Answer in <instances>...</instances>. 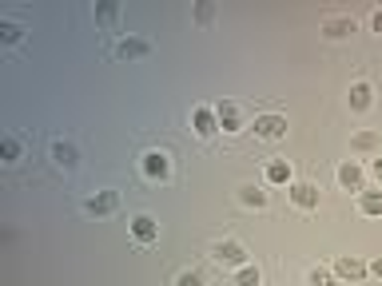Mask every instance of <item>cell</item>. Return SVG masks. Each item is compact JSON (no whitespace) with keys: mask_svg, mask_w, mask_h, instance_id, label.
I'll return each mask as SVG.
<instances>
[{"mask_svg":"<svg viewBox=\"0 0 382 286\" xmlns=\"http://www.w3.org/2000/svg\"><path fill=\"white\" fill-rule=\"evenodd\" d=\"M131 235L140 238V242H156V238H159V222L152 219V215H136V219H131Z\"/></svg>","mask_w":382,"mask_h":286,"instance_id":"cell-7","label":"cell"},{"mask_svg":"<svg viewBox=\"0 0 382 286\" xmlns=\"http://www.w3.org/2000/svg\"><path fill=\"white\" fill-rule=\"evenodd\" d=\"M374 147H382L379 131H358V135H354V151H374Z\"/></svg>","mask_w":382,"mask_h":286,"instance_id":"cell-16","label":"cell"},{"mask_svg":"<svg viewBox=\"0 0 382 286\" xmlns=\"http://www.w3.org/2000/svg\"><path fill=\"white\" fill-rule=\"evenodd\" d=\"M191 124H195L199 135H211V131L219 127V115H215L211 108H195V111H191Z\"/></svg>","mask_w":382,"mask_h":286,"instance_id":"cell-11","label":"cell"},{"mask_svg":"<svg viewBox=\"0 0 382 286\" xmlns=\"http://www.w3.org/2000/svg\"><path fill=\"white\" fill-rule=\"evenodd\" d=\"M167 171H172L167 151H147V155H143V175H147V179H167Z\"/></svg>","mask_w":382,"mask_h":286,"instance_id":"cell-4","label":"cell"},{"mask_svg":"<svg viewBox=\"0 0 382 286\" xmlns=\"http://www.w3.org/2000/svg\"><path fill=\"white\" fill-rule=\"evenodd\" d=\"M211 254H215V263H223V267H243V258H247V251L239 247L235 238H223V242H215V247H211Z\"/></svg>","mask_w":382,"mask_h":286,"instance_id":"cell-2","label":"cell"},{"mask_svg":"<svg viewBox=\"0 0 382 286\" xmlns=\"http://www.w3.org/2000/svg\"><path fill=\"white\" fill-rule=\"evenodd\" d=\"M350 111H366L370 108V84H363V79H358V84H350Z\"/></svg>","mask_w":382,"mask_h":286,"instance_id":"cell-14","label":"cell"},{"mask_svg":"<svg viewBox=\"0 0 382 286\" xmlns=\"http://www.w3.org/2000/svg\"><path fill=\"white\" fill-rule=\"evenodd\" d=\"M215 115H219L223 131H239V127H243V108H239V104H219Z\"/></svg>","mask_w":382,"mask_h":286,"instance_id":"cell-10","label":"cell"},{"mask_svg":"<svg viewBox=\"0 0 382 286\" xmlns=\"http://www.w3.org/2000/svg\"><path fill=\"white\" fill-rule=\"evenodd\" d=\"M370 274H374V278H382V258H374V263H370Z\"/></svg>","mask_w":382,"mask_h":286,"instance_id":"cell-27","label":"cell"},{"mask_svg":"<svg viewBox=\"0 0 382 286\" xmlns=\"http://www.w3.org/2000/svg\"><path fill=\"white\" fill-rule=\"evenodd\" d=\"M147 52H152V44L140 40V36H124V40L116 44V56H120V60H140V56H147Z\"/></svg>","mask_w":382,"mask_h":286,"instance_id":"cell-5","label":"cell"},{"mask_svg":"<svg viewBox=\"0 0 382 286\" xmlns=\"http://www.w3.org/2000/svg\"><path fill=\"white\" fill-rule=\"evenodd\" d=\"M116 207H120V195H116V191H100V195H92V199L84 203V211H88V215H111Z\"/></svg>","mask_w":382,"mask_h":286,"instance_id":"cell-6","label":"cell"},{"mask_svg":"<svg viewBox=\"0 0 382 286\" xmlns=\"http://www.w3.org/2000/svg\"><path fill=\"white\" fill-rule=\"evenodd\" d=\"M116 16H120V4H96V20H100V24H111V20H116Z\"/></svg>","mask_w":382,"mask_h":286,"instance_id":"cell-22","label":"cell"},{"mask_svg":"<svg viewBox=\"0 0 382 286\" xmlns=\"http://www.w3.org/2000/svg\"><path fill=\"white\" fill-rule=\"evenodd\" d=\"M366 215H382V191H363V199H358Z\"/></svg>","mask_w":382,"mask_h":286,"instance_id":"cell-19","label":"cell"},{"mask_svg":"<svg viewBox=\"0 0 382 286\" xmlns=\"http://www.w3.org/2000/svg\"><path fill=\"white\" fill-rule=\"evenodd\" d=\"M20 36H24V28H20L16 20H4V24H0V40H4V44H16Z\"/></svg>","mask_w":382,"mask_h":286,"instance_id":"cell-20","label":"cell"},{"mask_svg":"<svg viewBox=\"0 0 382 286\" xmlns=\"http://www.w3.org/2000/svg\"><path fill=\"white\" fill-rule=\"evenodd\" d=\"M48 155H52V163H56V167H64V171H72V167L80 163L76 143H68V140H52V147H48Z\"/></svg>","mask_w":382,"mask_h":286,"instance_id":"cell-3","label":"cell"},{"mask_svg":"<svg viewBox=\"0 0 382 286\" xmlns=\"http://www.w3.org/2000/svg\"><path fill=\"white\" fill-rule=\"evenodd\" d=\"M0 159H4V163H16V159H20V140H16V135H4V140H0Z\"/></svg>","mask_w":382,"mask_h":286,"instance_id":"cell-18","label":"cell"},{"mask_svg":"<svg viewBox=\"0 0 382 286\" xmlns=\"http://www.w3.org/2000/svg\"><path fill=\"white\" fill-rule=\"evenodd\" d=\"M307 278H311V286H334V274H331L327 267H315Z\"/></svg>","mask_w":382,"mask_h":286,"instance_id":"cell-23","label":"cell"},{"mask_svg":"<svg viewBox=\"0 0 382 286\" xmlns=\"http://www.w3.org/2000/svg\"><path fill=\"white\" fill-rule=\"evenodd\" d=\"M175 286H203V278H199L195 270H183V274L175 278Z\"/></svg>","mask_w":382,"mask_h":286,"instance_id":"cell-24","label":"cell"},{"mask_svg":"<svg viewBox=\"0 0 382 286\" xmlns=\"http://www.w3.org/2000/svg\"><path fill=\"white\" fill-rule=\"evenodd\" d=\"M239 203H243V207H267V191L243 187V191H239Z\"/></svg>","mask_w":382,"mask_h":286,"instance_id":"cell-17","label":"cell"},{"mask_svg":"<svg viewBox=\"0 0 382 286\" xmlns=\"http://www.w3.org/2000/svg\"><path fill=\"white\" fill-rule=\"evenodd\" d=\"M211 16H215L211 4H195V20H211Z\"/></svg>","mask_w":382,"mask_h":286,"instance_id":"cell-25","label":"cell"},{"mask_svg":"<svg viewBox=\"0 0 382 286\" xmlns=\"http://www.w3.org/2000/svg\"><path fill=\"white\" fill-rule=\"evenodd\" d=\"M354 32V20L350 16H331V20H322V36L327 40H343V36H350Z\"/></svg>","mask_w":382,"mask_h":286,"instance_id":"cell-9","label":"cell"},{"mask_svg":"<svg viewBox=\"0 0 382 286\" xmlns=\"http://www.w3.org/2000/svg\"><path fill=\"white\" fill-rule=\"evenodd\" d=\"M255 135H259V140H279V135H286V120L275 115V111L255 115Z\"/></svg>","mask_w":382,"mask_h":286,"instance_id":"cell-1","label":"cell"},{"mask_svg":"<svg viewBox=\"0 0 382 286\" xmlns=\"http://www.w3.org/2000/svg\"><path fill=\"white\" fill-rule=\"evenodd\" d=\"M370 28H374V32H379V36H382V8H379V12H374V16H370Z\"/></svg>","mask_w":382,"mask_h":286,"instance_id":"cell-26","label":"cell"},{"mask_svg":"<svg viewBox=\"0 0 382 286\" xmlns=\"http://www.w3.org/2000/svg\"><path fill=\"white\" fill-rule=\"evenodd\" d=\"M334 270H338V274H343V278H363L366 270V263H358V258H354V254H343V258H338V263H334Z\"/></svg>","mask_w":382,"mask_h":286,"instance_id":"cell-12","label":"cell"},{"mask_svg":"<svg viewBox=\"0 0 382 286\" xmlns=\"http://www.w3.org/2000/svg\"><path fill=\"white\" fill-rule=\"evenodd\" d=\"M291 199H295V207H302V211H315L318 207V187L315 183H295V187H291Z\"/></svg>","mask_w":382,"mask_h":286,"instance_id":"cell-8","label":"cell"},{"mask_svg":"<svg viewBox=\"0 0 382 286\" xmlns=\"http://www.w3.org/2000/svg\"><path fill=\"white\" fill-rule=\"evenodd\" d=\"M374 175H379V179H382V159H374Z\"/></svg>","mask_w":382,"mask_h":286,"instance_id":"cell-28","label":"cell"},{"mask_svg":"<svg viewBox=\"0 0 382 286\" xmlns=\"http://www.w3.org/2000/svg\"><path fill=\"white\" fill-rule=\"evenodd\" d=\"M259 278H263V274H259V267H243L235 274V286H259Z\"/></svg>","mask_w":382,"mask_h":286,"instance_id":"cell-21","label":"cell"},{"mask_svg":"<svg viewBox=\"0 0 382 286\" xmlns=\"http://www.w3.org/2000/svg\"><path fill=\"white\" fill-rule=\"evenodd\" d=\"M267 179H271V183H286V179H291V163H286V159H271V163H267Z\"/></svg>","mask_w":382,"mask_h":286,"instance_id":"cell-15","label":"cell"},{"mask_svg":"<svg viewBox=\"0 0 382 286\" xmlns=\"http://www.w3.org/2000/svg\"><path fill=\"white\" fill-rule=\"evenodd\" d=\"M338 183L350 187V191H363V167H358V163H343V167H338Z\"/></svg>","mask_w":382,"mask_h":286,"instance_id":"cell-13","label":"cell"}]
</instances>
